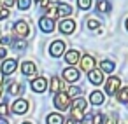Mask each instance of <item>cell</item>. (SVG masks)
I'll return each mask as SVG.
<instances>
[{
  "label": "cell",
  "instance_id": "1",
  "mask_svg": "<svg viewBox=\"0 0 128 124\" xmlns=\"http://www.w3.org/2000/svg\"><path fill=\"white\" fill-rule=\"evenodd\" d=\"M54 105H56V108H60V110L68 108V105H70V94L65 93V91L54 93Z\"/></svg>",
  "mask_w": 128,
  "mask_h": 124
},
{
  "label": "cell",
  "instance_id": "2",
  "mask_svg": "<svg viewBox=\"0 0 128 124\" xmlns=\"http://www.w3.org/2000/svg\"><path fill=\"white\" fill-rule=\"evenodd\" d=\"M16 66H18V60H14V58H7L6 61H2L0 72H2L4 75H11L12 72H16Z\"/></svg>",
  "mask_w": 128,
  "mask_h": 124
},
{
  "label": "cell",
  "instance_id": "3",
  "mask_svg": "<svg viewBox=\"0 0 128 124\" xmlns=\"http://www.w3.org/2000/svg\"><path fill=\"white\" fill-rule=\"evenodd\" d=\"M119 86H121V82H119V79H118V77H109V79H107V82H105V93L114 96V94L119 91Z\"/></svg>",
  "mask_w": 128,
  "mask_h": 124
},
{
  "label": "cell",
  "instance_id": "4",
  "mask_svg": "<svg viewBox=\"0 0 128 124\" xmlns=\"http://www.w3.org/2000/svg\"><path fill=\"white\" fill-rule=\"evenodd\" d=\"M28 107H30V103H28L26 100L20 98V100H14V103H12V112H14L16 115H23V114H26Z\"/></svg>",
  "mask_w": 128,
  "mask_h": 124
},
{
  "label": "cell",
  "instance_id": "5",
  "mask_svg": "<svg viewBox=\"0 0 128 124\" xmlns=\"http://www.w3.org/2000/svg\"><path fill=\"white\" fill-rule=\"evenodd\" d=\"M63 51H65V42H63V40H54V42H51L49 53H51L53 58H60V56L63 54Z\"/></svg>",
  "mask_w": 128,
  "mask_h": 124
},
{
  "label": "cell",
  "instance_id": "6",
  "mask_svg": "<svg viewBox=\"0 0 128 124\" xmlns=\"http://www.w3.org/2000/svg\"><path fill=\"white\" fill-rule=\"evenodd\" d=\"M14 33H16L18 37H26V35L30 33L28 23H26V21H18V23H14Z\"/></svg>",
  "mask_w": 128,
  "mask_h": 124
},
{
  "label": "cell",
  "instance_id": "7",
  "mask_svg": "<svg viewBox=\"0 0 128 124\" xmlns=\"http://www.w3.org/2000/svg\"><path fill=\"white\" fill-rule=\"evenodd\" d=\"M48 80L44 79V77H37V79H34L32 80V89L35 91V93H44L46 89H48Z\"/></svg>",
  "mask_w": 128,
  "mask_h": 124
},
{
  "label": "cell",
  "instance_id": "8",
  "mask_svg": "<svg viewBox=\"0 0 128 124\" xmlns=\"http://www.w3.org/2000/svg\"><path fill=\"white\" fill-rule=\"evenodd\" d=\"M39 26H40V30H42V32L51 33V32L54 30V21H53L51 18L44 16V18H40V19H39Z\"/></svg>",
  "mask_w": 128,
  "mask_h": 124
},
{
  "label": "cell",
  "instance_id": "9",
  "mask_svg": "<svg viewBox=\"0 0 128 124\" xmlns=\"http://www.w3.org/2000/svg\"><path fill=\"white\" fill-rule=\"evenodd\" d=\"M79 61H81V68H82L84 72H91V70L95 68V58H91L90 54H84Z\"/></svg>",
  "mask_w": 128,
  "mask_h": 124
},
{
  "label": "cell",
  "instance_id": "10",
  "mask_svg": "<svg viewBox=\"0 0 128 124\" xmlns=\"http://www.w3.org/2000/svg\"><path fill=\"white\" fill-rule=\"evenodd\" d=\"M88 79H90V82L91 84H95V86H100L102 82H104V73L100 72V70H91V72H88Z\"/></svg>",
  "mask_w": 128,
  "mask_h": 124
},
{
  "label": "cell",
  "instance_id": "11",
  "mask_svg": "<svg viewBox=\"0 0 128 124\" xmlns=\"http://www.w3.org/2000/svg\"><path fill=\"white\" fill-rule=\"evenodd\" d=\"M72 14V7L68 4H56V18H65Z\"/></svg>",
  "mask_w": 128,
  "mask_h": 124
},
{
  "label": "cell",
  "instance_id": "12",
  "mask_svg": "<svg viewBox=\"0 0 128 124\" xmlns=\"http://www.w3.org/2000/svg\"><path fill=\"white\" fill-rule=\"evenodd\" d=\"M74 30H76V23H74L72 19H63V21L60 23V32H62V33H67V35H68V33H72Z\"/></svg>",
  "mask_w": 128,
  "mask_h": 124
},
{
  "label": "cell",
  "instance_id": "13",
  "mask_svg": "<svg viewBox=\"0 0 128 124\" xmlns=\"http://www.w3.org/2000/svg\"><path fill=\"white\" fill-rule=\"evenodd\" d=\"M21 72H23L26 77H34V75L37 73V68H35V65H34L32 61H25V63L21 65Z\"/></svg>",
  "mask_w": 128,
  "mask_h": 124
},
{
  "label": "cell",
  "instance_id": "14",
  "mask_svg": "<svg viewBox=\"0 0 128 124\" xmlns=\"http://www.w3.org/2000/svg\"><path fill=\"white\" fill-rule=\"evenodd\" d=\"M63 77H65L68 82H76V80L79 79V72H77L74 66H72V68L68 66V68H65V70H63Z\"/></svg>",
  "mask_w": 128,
  "mask_h": 124
},
{
  "label": "cell",
  "instance_id": "15",
  "mask_svg": "<svg viewBox=\"0 0 128 124\" xmlns=\"http://www.w3.org/2000/svg\"><path fill=\"white\" fill-rule=\"evenodd\" d=\"M86 108H88V101L84 100V98H74V101H72V110H81V112H86Z\"/></svg>",
  "mask_w": 128,
  "mask_h": 124
},
{
  "label": "cell",
  "instance_id": "16",
  "mask_svg": "<svg viewBox=\"0 0 128 124\" xmlns=\"http://www.w3.org/2000/svg\"><path fill=\"white\" fill-rule=\"evenodd\" d=\"M49 89H51L53 93H58V91H65L67 86H65L58 77H53V79H51V86H49Z\"/></svg>",
  "mask_w": 128,
  "mask_h": 124
},
{
  "label": "cell",
  "instance_id": "17",
  "mask_svg": "<svg viewBox=\"0 0 128 124\" xmlns=\"http://www.w3.org/2000/svg\"><path fill=\"white\" fill-rule=\"evenodd\" d=\"M81 58H79V53L76 51V49H72V51H67V54H65V61L68 63V65H76L77 61H79Z\"/></svg>",
  "mask_w": 128,
  "mask_h": 124
},
{
  "label": "cell",
  "instance_id": "18",
  "mask_svg": "<svg viewBox=\"0 0 128 124\" xmlns=\"http://www.w3.org/2000/svg\"><path fill=\"white\" fill-rule=\"evenodd\" d=\"M104 93H100V91H95V93H91L90 94V101L93 103V105H102L104 103Z\"/></svg>",
  "mask_w": 128,
  "mask_h": 124
},
{
  "label": "cell",
  "instance_id": "19",
  "mask_svg": "<svg viewBox=\"0 0 128 124\" xmlns=\"http://www.w3.org/2000/svg\"><path fill=\"white\" fill-rule=\"evenodd\" d=\"M46 122L48 124H63L65 121H63V115L62 114H49L48 119H46Z\"/></svg>",
  "mask_w": 128,
  "mask_h": 124
},
{
  "label": "cell",
  "instance_id": "20",
  "mask_svg": "<svg viewBox=\"0 0 128 124\" xmlns=\"http://www.w3.org/2000/svg\"><path fill=\"white\" fill-rule=\"evenodd\" d=\"M100 68H102V72L110 73V72H114V63L109 60H104V61H100Z\"/></svg>",
  "mask_w": 128,
  "mask_h": 124
},
{
  "label": "cell",
  "instance_id": "21",
  "mask_svg": "<svg viewBox=\"0 0 128 124\" xmlns=\"http://www.w3.org/2000/svg\"><path fill=\"white\" fill-rule=\"evenodd\" d=\"M46 16L48 18H56V4H48L46 5Z\"/></svg>",
  "mask_w": 128,
  "mask_h": 124
},
{
  "label": "cell",
  "instance_id": "22",
  "mask_svg": "<svg viewBox=\"0 0 128 124\" xmlns=\"http://www.w3.org/2000/svg\"><path fill=\"white\" fill-rule=\"evenodd\" d=\"M118 100L123 103H128V87H121L118 91Z\"/></svg>",
  "mask_w": 128,
  "mask_h": 124
},
{
  "label": "cell",
  "instance_id": "23",
  "mask_svg": "<svg viewBox=\"0 0 128 124\" xmlns=\"http://www.w3.org/2000/svg\"><path fill=\"white\" fill-rule=\"evenodd\" d=\"M96 9H98L100 12H107V11H110V4L107 2V0H100L98 5H96Z\"/></svg>",
  "mask_w": 128,
  "mask_h": 124
},
{
  "label": "cell",
  "instance_id": "24",
  "mask_svg": "<svg viewBox=\"0 0 128 124\" xmlns=\"http://www.w3.org/2000/svg\"><path fill=\"white\" fill-rule=\"evenodd\" d=\"M21 91H23L21 84H16V82H12V84H11V87H9V93H11V94H20Z\"/></svg>",
  "mask_w": 128,
  "mask_h": 124
},
{
  "label": "cell",
  "instance_id": "25",
  "mask_svg": "<svg viewBox=\"0 0 128 124\" xmlns=\"http://www.w3.org/2000/svg\"><path fill=\"white\" fill-rule=\"evenodd\" d=\"M30 5H32V0H18V7L21 11H26Z\"/></svg>",
  "mask_w": 128,
  "mask_h": 124
},
{
  "label": "cell",
  "instance_id": "26",
  "mask_svg": "<svg viewBox=\"0 0 128 124\" xmlns=\"http://www.w3.org/2000/svg\"><path fill=\"white\" fill-rule=\"evenodd\" d=\"M79 9H90L91 7V0H77Z\"/></svg>",
  "mask_w": 128,
  "mask_h": 124
},
{
  "label": "cell",
  "instance_id": "27",
  "mask_svg": "<svg viewBox=\"0 0 128 124\" xmlns=\"http://www.w3.org/2000/svg\"><path fill=\"white\" fill-rule=\"evenodd\" d=\"M9 16V11H7V7H4L2 4H0V19H6Z\"/></svg>",
  "mask_w": 128,
  "mask_h": 124
},
{
  "label": "cell",
  "instance_id": "28",
  "mask_svg": "<svg viewBox=\"0 0 128 124\" xmlns=\"http://www.w3.org/2000/svg\"><path fill=\"white\" fill-rule=\"evenodd\" d=\"M81 124H95V122H93V114H88L86 117H82Z\"/></svg>",
  "mask_w": 128,
  "mask_h": 124
},
{
  "label": "cell",
  "instance_id": "29",
  "mask_svg": "<svg viewBox=\"0 0 128 124\" xmlns=\"http://www.w3.org/2000/svg\"><path fill=\"white\" fill-rule=\"evenodd\" d=\"M98 26H100V23H98L96 19H90V21H88V28H90V30H95V28H98Z\"/></svg>",
  "mask_w": 128,
  "mask_h": 124
},
{
  "label": "cell",
  "instance_id": "30",
  "mask_svg": "<svg viewBox=\"0 0 128 124\" xmlns=\"http://www.w3.org/2000/svg\"><path fill=\"white\" fill-rule=\"evenodd\" d=\"M12 46H14L16 49H25V47H26V42H25V40H18V42L14 40V42H12Z\"/></svg>",
  "mask_w": 128,
  "mask_h": 124
},
{
  "label": "cell",
  "instance_id": "31",
  "mask_svg": "<svg viewBox=\"0 0 128 124\" xmlns=\"http://www.w3.org/2000/svg\"><path fill=\"white\" fill-rule=\"evenodd\" d=\"M104 124H116V117H112V115H107V117L104 119Z\"/></svg>",
  "mask_w": 128,
  "mask_h": 124
},
{
  "label": "cell",
  "instance_id": "32",
  "mask_svg": "<svg viewBox=\"0 0 128 124\" xmlns=\"http://www.w3.org/2000/svg\"><path fill=\"white\" fill-rule=\"evenodd\" d=\"M6 114H7V105L2 103V105H0V115H6Z\"/></svg>",
  "mask_w": 128,
  "mask_h": 124
},
{
  "label": "cell",
  "instance_id": "33",
  "mask_svg": "<svg viewBox=\"0 0 128 124\" xmlns=\"http://www.w3.org/2000/svg\"><path fill=\"white\" fill-rule=\"evenodd\" d=\"M77 93H79L77 87H68V94H70V96H72V94H77Z\"/></svg>",
  "mask_w": 128,
  "mask_h": 124
},
{
  "label": "cell",
  "instance_id": "34",
  "mask_svg": "<svg viewBox=\"0 0 128 124\" xmlns=\"http://www.w3.org/2000/svg\"><path fill=\"white\" fill-rule=\"evenodd\" d=\"M7 54V51H6V47H0V58H4Z\"/></svg>",
  "mask_w": 128,
  "mask_h": 124
},
{
  "label": "cell",
  "instance_id": "35",
  "mask_svg": "<svg viewBox=\"0 0 128 124\" xmlns=\"http://www.w3.org/2000/svg\"><path fill=\"white\" fill-rule=\"evenodd\" d=\"M0 124H9V122H7L6 119H0Z\"/></svg>",
  "mask_w": 128,
  "mask_h": 124
},
{
  "label": "cell",
  "instance_id": "36",
  "mask_svg": "<svg viewBox=\"0 0 128 124\" xmlns=\"http://www.w3.org/2000/svg\"><path fill=\"white\" fill-rule=\"evenodd\" d=\"M65 124H76V122H74V121H72V119H70V121H67V122H65Z\"/></svg>",
  "mask_w": 128,
  "mask_h": 124
},
{
  "label": "cell",
  "instance_id": "37",
  "mask_svg": "<svg viewBox=\"0 0 128 124\" xmlns=\"http://www.w3.org/2000/svg\"><path fill=\"white\" fill-rule=\"evenodd\" d=\"M124 26H126V30H128V19H126V21H124Z\"/></svg>",
  "mask_w": 128,
  "mask_h": 124
},
{
  "label": "cell",
  "instance_id": "38",
  "mask_svg": "<svg viewBox=\"0 0 128 124\" xmlns=\"http://www.w3.org/2000/svg\"><path fill=\"white\" fill-rule=\"evenodd\" d=\"M23 124H32V122H23Z\"/></svg>",
  "mask_w": 128,
  "mask_h": 124
},
{
  "label": "cell",
  "instance_id": "39",
  "mask_svg": "<svg viewBox=\"0 0 128 124\" xmlns=\"http://www.w3.org/2000/svg\"><path fill=\"white\" fill-rule=\"evenodd\" d=\"M2 2H4V0H0V4H2Z\"/></svg>",
  "mask_w": 128,
  "mask_h": 124
},
{
  "label": "cell",
  "instance_id": "40",
  "mask_svg": "<svg viewBox=\"0 0 128 124\" xmlns=\"http://www.w3.org/2000/svg\"><path fill=\"white\" fill-rule=\"evenodd\" d=\"M37 2H40V0H37Z\"/></svg>",
  "mask_w": 128,
  "mask_h": 124
}]
</instances>
